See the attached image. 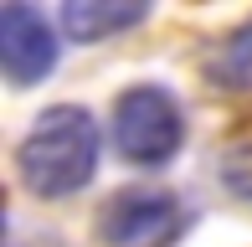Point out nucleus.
Here are the masks:
<instances>
[{"instance_id":"obj_1","label":"nucleus","mask_w":252,"mask_h":247,"mask_svg":"<svg viewBox=\"0 0 252 247\" xmlns=\"http://www.w3.org/2000/svg\"><path fill=\"white\" fill-rule=\"evenodd\" d=\"M98 150H103V139H98L93 114L77 103H57L47 114H36L26 139L16 144V175L31 196L62 201V196H77L93 181Z\"/></svg>"},{"instance_id":"obj_2","label":"nucleus","mask_w":252,"mask_h":247,"mask_svg":"<svg viewBox=\"0 0 252 247\" xmlns=\"http://www.w3.org/2000/svg\"><path fill=\"white\" fill-rule=\"evenodd\" d=\"M113 144L129 165L159 170L180 154L186 144V108L170 88L159 83H134L113 98Z\"/></svg>"},{"instance_id":"obj_3","label":"nucleus","mask_w":252,"mask_h":247,"mask_svg":"<svg viewBox=\"0 0 252 247\" xmlns=\"http://www.w3.org/2000/svg\"><path fill=\"white\" fill-rule=\"evenodd\" d=\"M186 227V206L175 190H150L134 185L119 190L98 211V242L103 247H170Z\"/></svg>"},{"instance_id":"obj_4","label":"nucleus","mask_w":252,"mask_h":247,"mask_svg":"<svg viewBox=\"0 0 252 247\" xmlns=\"http://www.w3.org/2000/svg\"><path fill=\"white\" fill-rule=\"evenodd\" d=\"M62 57V41H57V26L41 16L36 5H0V67H5L10 88H31L57 67Z\"/></svg>"},{"instance_id":"obj_5","label":"nucleus","mask_w":252,"mask_h":247,"mask_svg":"<svg viewBox=\"0 0 252 247\" xmlns=\"http://www.w3.org/2000/svg\"><path fill=\"white\" fill-rule=\"evenodd\" d=\"M57 21H62V31L72 41L93 47V41H108V36H119V31L150 21V5H144V0H129V5H119V0H67Z\"/></svg>"},{"instance_id":"obj_6","label":"nucleus","mask_w":252,"mask_h":247,"mask_svg":"<svg viewBox=\"0 0 252 247\" xmlns=\"http://www.w3.org/2000/svg\"><path fill=\"white\" fill-rule=\"evenodd\" d=\"M206 77L232 93H252V21L216 41V52L206 57Z\"/></svg>"},{"instance_id":"obj_7","label":"nucleus","mask_w":252,"mask_h":247,"mask_svg":"<svg viewBox=\"0 0 252 247\" xmlns=\"http://www.w3.org/2000/svg\"><path fill=\"white\" fill-rule=\"evenodd\" d=\"M216 170H221V181H226L232 196H247V201H252V134H242V139L226 144Z\"/></svg>"}]
</instances>
